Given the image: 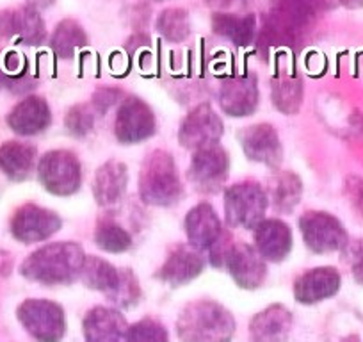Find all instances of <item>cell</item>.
I'll return each mask as SVG.
<instances>
[{"instance_id":"35","label":"cell","mask_w":363,"mask_h":342,"mask_svg":"<svg viewBox=\"0 0 363 342\" xmlns=\"http://www.w3.org/2000/svg\"><path fill=\"white\" fill-rule=\"evenodd\" d=\"M141 298V287H139L138 278L134 277L130 270H123V277H121L120 285H118L116 291L109 296L111 302L118 307H128L135 305Z\"/></svg>"},{"instance_id":"18","label":"cell","mask_w":363,"mask_h":342,"mask_svg":"<svg viewBox=\"0 0 363 342\" xmlns=\"http://www.w3.org/2000/svg\"><path fill=\"white\" fill-rule=\"evenodd\" d=\"M86 342H127V321L118 310L95 307L86 314L82 323Z\"/></svg>"},{"instance_id":"12","label":"cell","mask_w":363,"mask_h":342,"mask_svg":"<svg viewBox=\"0 0 363 342\" xmlns=\"http://www.w3.org/2000/svg\"><path fill=\"white\" fill-rule=\"evenodd\" d=\"M223 136V121L211 106H200L191 111L182 121L178 131V141L189 150H200L205 146L218 145Z\"/></svg>"},{"instance_id":"14","label":"cell","mask_w":363,"mask_h":342,"mask_svg":"<svg viewBox=\"0 0 363 342\" xmlns=\"http://www.w3.org/2000/svg\"><path fill=\"white\" fill-rule=\"evenodd\" d=\"M239 141L246 157L253 162H260L271 167L280 164L284 148H281L278 132L272 128V125H250L240 131Z\"/></svg>"},{"instance_id":"28","label":"cell","mask_w":363,"mask_h":342,"mask_svg":"<svg viewBox=\"0 0 363 342\" xmlns=\"http://www.w3.org/2000/svg\"><path fill=\"white\" fill-rule=\"evenodd\" d=\"M272 102L285 114L298 113L303 102V84L292 75H284L272 82Z\"/></svg>"},{"instance_id":"34","label":"cell","mask_w":363,"mask_h":342,"mask_svg":"<svg viewBox=\"0 0 363 342\" xmlns=\"http://www.w3.org/2000/svg\"><path fill=\"white\" fill-rule=\"evenodd\" d=\"M65 127L75 138H84L95 127V113L87 106H75L66 113Z\"/></svg>"},{"instance_id":"21","label":"cell","mask_w":363,"mask_h":342,"mask_svg":"<svg viewBox=\"0 0 363 342\" xmlns=\"http://www.w3.org/2000/svg\"><path fill=\"white\" fill-rule=\"evenodd\" d=\"M184 226H186L189 244L200 251H207L225 230L221 225V219L216 214L214 207L208 204H200L191 209L187 212Z\"/></svg>"},{"instance_id":"16","label":"cell","mask_w":363,"mask_h":342,"mask_svg":"<svg viewBox=\"0 0 363 342\" xmlns=\"http://www.w3.org/2000/svg\"><path fill=\"white\" fill-rule=\"evenodd\" d=\"M203 266L205 263L203 257L200 255V250H196L191 244H184V246H178L171 251L157 277L171 287H180V285L189 284L194 278L200 277Z\"/></svg>"},{"instance_id":"20","label":"cell","mask_w":363,"mask_h":342,"mask_svg":"<svg viewBox=\"0 0 363 342\" xmlns=\"http://www.w3.org/2000/svg\"><path fill=\"white\" fill-rule=\"evenodd\" d=\"M52 123L48 104L40 96H27L16 104L8 114V125L20 136H36L47 131Z\"/></svg>"},{"instance_id":"37","label":"cell","mask_w":363,"mask_h":342,"mask_svg":"<svg viewBox=\"0 0 363 342\" xmlns=\"http://www.w3.org/2000/svg\"><path fill=\"white\" fill-rule=\"evenodd\" d=\"M345 189H347L349 198H351V204L354 205L356 211H358L359 216L363 218V180L352 177V179H349L347 184H345Z\"/></svg>"},{"instance_id":"32","label":"cell","mask_w":363,"mask_h":342,"mask_svg":"<svg viewBox=\"0 0 363 342\" xmlns=\"http://www.w3.org/2000/svg\"><path fill=\"white\" fill-rule=\"evenodd\" d=\"M157 29L167 41H173V43L184 41L189 36L191 29L187 13L177 8L166 9V11L160 13L159 20H157Z\"/></svg>"},{"instance_id":"40","label":"cell","mask_w":363,"mask_h":342,"mask_svg":"<svg viewBox=\"0 0 363 342\" xmlns=\"http://www.w3.org/2000/svg\"><path fill=\"white\" fill-rule=\"evenodd\" d=\"M159 2H162V0H159Z\"/></svg>"},{"instance_id":"19","label":"cell","mask_w":363,"mask_h":342,"mask_svg":"<svg viewBox=\"0 0 363 342\" xmlns=\"http://www.w3.org/2000/svg\"><path fill=\"white\" fill-rule=\"evenodd\" d=\"M340 289V273L335 267H315L294 282V296L303 305H313L335 296Z\"/></svg>"},{"instance_id":"5","label":"cell","mask_w":363,"mask_h":342,"mask_svg":"<svg viewBox=\"0 0 363 342\" xmlns=\"http://www.w3.org/2000/svg\"><path fill=\"white\" fill-rule=\"evenodd\" d=\"M38 179L48 193L69 197L80 189L82 166L75 153L69 150H50L41 157Z\"/></svg>"},{"instance_id":"39","label":"cell","mask_w":363,"mask_h":342,"mask_svg":"<svg viewBox=\"0 0 363 342\" xmlns=\"http://www.w3.org/2000/svg\"><path fill=\"white\" fill-rule=\"evenodd\" d=\"M362 2H363V0H349V4H352V6H359Z\"/></svg>"},{"instance_id":"38","label":"cell","mask_w":363,"mask_h":342,"mask_svg":"<svg viewBox=\"0 0 363 342\" xmlns=\"http://www.w3.org/2000/svg\"><path fill=\"white\" fill-rule=\"evenodd\" d=\"M33 8H48L55 2V0H29Z\"/></svg>"},{"instance_id":"22","label":"cell","mask_w":363,"mask_h":342,"mask_svg":"<svg viewBox=\"0 0 363 342\" xmlns=\"http://www.w3.org/2000/svg\"><path fill=\"white\" fill-rule=\"evenodd\" d=\"M292 326V314L284 305H271L250 323L251 342H285Z\"/></svg>"},{"instance_id":"17","label":"cell","mask_w":363,"mask_h":342,"mask_svg":"<svg viewBox=\"0 0 363 342\" xmlns=\"http://www.w3.org/2000/svg\"><path fill=\"white\" fill-rule=\"evenodd\" d=\"M255 248L265 263H281L292 250V232L281 219H264L255 226Z\"/></svg>"},{"instance_id":"11","label":"cell","mask_w":363,"mask_h":342,"mask_svg":"<svg viewBox=\"0 0 363 342\" xmlns=\"http://www.w3.org/2000/svg\"><path fill=\"white\" fill-rule=\"evenodd\" d=\"M118 141L135 145L155 134V114L141 99H128L121 104L114 121Z\"/></svg>"},{"instance_id":"2","label":"cell","mask_w":363,"mask_h":342,"mask_svg":"<svg viewBox=\"0 0 363 342\" xmlns=\"http://www.w3.org/2000/svg\"><path fill=\"white\" fill-rule=\"evenodd\" d=\"M177 331L182 342H230L235 331V319L219 303L200 299L182 310Z\"/></svg>"},{"instance_id":"31","label":"cell","mask_w":363,"mask_h":342,"mask_svg":"<svg viewBox=\"0 0 363 342\" xmlns=\"http://www.w3.org/2000/svg\"><path fill=\"white\" fill-rule=\"evenodd\" d=\"M96 246L102 248L107 253H123L130 250L132 237L121 225L113 219H102L95 230Z\"/></svg>"},{"instance_id":"23","label":"cell","mask_w":363,"mask_h":342,"mask_svg":"<svg viewBox=\"0 0 363 342\" xmlns=\"http://www.w3.org/2000/svg\"><path fill=\"white\" fill-rule=\"evenodd\" d=\"M0 34L16 36L27 45H40L45 40V23L33 6L20 8L0 13Z\"/></svg>"},{"instance_id":"24","label":"cell","mask_w":363,"mask_h":342,"mask_svg":"<svg viewBox=\"0 0 363 342\" xmlns=\"http://www.w3.org/2000/svg\"><path fill=\"white\" fill-rule=\"evenodd\" d=\"M127 166L120 160H107L99 167L93 180V194H95L96 204L102 207H113L120 204L127 191Z\"/></svg>"},{"instance_id":"29","label":"cell","mask_w":363,"mask_h":342,"mask_svg":"<svg viewBox=\"0 0 363 342\" xmlns=\"http://www.w3.org/2000/svg\"><path fill=\"white\" fill-rule=\"evenodd\" d=\"M87 38L82 27L73 20H65L59 23L52 36V50L61 59H69L79 48L86 47Z\"/></svg>"},{"instance_id":"26","label":"cell","mask_w":363,"mask_h":342,"mask_svg":"<svg viewBox=\"0 0 363 342\" xmlns=\"http://www.w3.org/2000/svg\"><path fill=\"white\" fill-rule=\"evenodd\" d=\"M121 277H123V270H118L113 264L99 257H86L82 273H80V278L87 287L104 292L107 298L116 291Z\"/></svg>"},{"instance_id":"8","label":"cell","mask_w":363,"mask_h":342,"mask_svg":"<svg viewBox=\"0 0 363 342\" xmlns=\"http://www.w3.org/2000/svg\"><path fill=\"white\" fill-rule=\"evenodd\" d=\"M228 153L221 146L212 145L194 152L187 177H189L194 189L208 194L221 191L226 179H228Z\"/></svg>"},{"instance_id":"15","label":"cell","mask_w":363,"mask_h":342,"mask_svg":"<svg viewBox=\"0 0 363 342\" xmlns=\"http://www.w3.org/2000/svg\"><path fill=\"white\" fill-rule=\"evenodd\" d=\"M219 104L228 116H250L258 106L257 79L253 75L226 79L219 88Z\"/></svg>"},{"instance_id":"10","label":"cell","mask_w":363,"mask_h":342,"mask_svg":"<svg viewBox=\"0 0 363 342\" xmlns=\"http://www.w3.org/2000/svg\"><path fill=\"white\" fill-rule=\"evenodd\" d=\"M61 228V218L40 205H22L11 219V233L20 243H41Z\"/></svg>"},{"instance_id":"7","label":"cell","mask_w":363,"mask_h":342,"mask_svg":"<svg viewBox=\"0 0 363 342\" xmlns=\"http://www.w3.org/2000/svg\"><path fill=\"white\" fill-rule=\"evenodd\" d=\"M299 228L305 244L315 253L344 250L349 243L344 225L328 212H305L299 219Z\"/></svg>"},{"instance_id":"4","label":"cell","mask_w":363,"mask_h":342,"mask_svg":"<svg viewBox=\"0 0 363 342\" xmlns=\"http://www.w3.org/2000/svg\"><path fill=\"white\" fill-rule=\"evenodd\" d=\"M267 193L257 182H239L225 191V216L233 228L251 230L264 221Z\"/></svg>"},{"instance_id":"13","label":"cell","mask_w":363,"mask_h":342,"mask_svg":"<svg viewBox=\"0 0 363 342\" xmlns=\"http://www.w3.org/2000/svg\"><path fill=\"white\" fill-rule=\"evenodd\" d=\"M225 267L232 275L235 284L240 289H247V291L258 289L267 278L265 260L262 259L257 248L246 243L233 244Z\"/></svg>"},{"instance_id":"36","label":"cell","mask_w":363,"mask_h":342,"mask_svg":"<svg viewBox=\"0 0 363 342\" xmlns=\"http://www.w3.org/2000/svg\"><path fill=\"white\" fill-rule=\"evenodd\" d=\"M345 250V259L351 266V273L358 284H363V239L347 243Z\"/></svg>"},{"instance_id":"25","label":"cell","mask_w":363,"mask_h":342,"mask_svg":"<svg viewBox=\"0 0 363 342\" xmlns=\"http://www.w3.org/2000/svg\"><path fill=\"white\" fill-rule=\"evenodd\" d=\"M36 160V148L27 143L8 141L0 145V171L11 180H26Z\"/></svg>"},{"instance_id":"1","label":"cell","mask_w":363,"mask_h":342,"mask_svg":"<svg viewBox=\"0 0 363 342\" xmlns=\"http://www.w3.org/2000/svg\"><path fill=\"white\" fill-rule=\"evenodd\" d=\"M86 253L77 243H50L23 260L20 273L43 285H65L80 278Z\"/></svg>"},{"instance_id":"27","label":"cell","mask_w":363,"mask_h":342,"mask_svg":"<svg viewBox=\"0 0 363 342\" xmlns=\"http://www.w3.org/2000/svg\"><path fill=\"white\" fill-rule=\"evenodd\" d=\"M212 27L218 34L228 38L239 47H247L255 38V16H237L230 13H218L212 18Z\"/></svg>"},{"instance_id":"6","label":"cell","mask_w":363,"mask_h":342,"mask_svg":"<svg viewBox=\"0 0 363 342\" xmlns=\"http://www.w3.org/2000/svg\"><path fill=\"white\" fill-rule=\"evenodd\" d=\"M27 333L38 342H61L66 331L65 312L48 299H26L16 310Z\"/></svg>"},{"instance_id":"30","label":"cell","mask_w":363,"mask_h":342,"mask_svg":"<svg viewBox=\"0 0 363 342\" xmlns=\"http://www.w3.org/2000/svg\"><path fill=\"white\" fill-rule=\"evenodd\" d=\"M301 193L303 187L299 177L291 171H285L272 184L271 200L278 212H291L301 200Z\"/></svg>"},{"instance_id":"9","label":"cell","mask_w":363,"mask_h":342,"mask_svg":"<svg viewBox=\"0 0 363 342\" xmlns=\"http://www.w3.org/2000/svg\"><path fill=\"white\" fill-rule=\"evenodd\" d=\"M312 6L313 0H274L264 34L269 36L271 43H292L299 31L308 23Z\"/></svg>"},{"instance_id":"33","label":"cell","mask_w":363,"mask_h":342,"mask_svg":"<svg viewBox=\"0 0 363 342\" xmlns=\"http://www.w3.org/2000/svg\"><path fill=\"white\" fill-rule=\"evenodd\" d=\"M127 342H169V335L159 321L141 319L128 326Z\"/></svg>"},{"instance_id":"3","label":"cell","mask_w":363,"mask_h":342,"mask_svg":"<svg viewBox=\"0 0 363 342\" xmlns=\"http://www.w3.org/2000/svg\"><path fill=\"white\" fill-rule=\"evenodd\" d=\"M182 182L173 155L155 150L145 159L139 173V194L143 202L155 207H171L180 200Z\"/></svg>"}]
</instances>
